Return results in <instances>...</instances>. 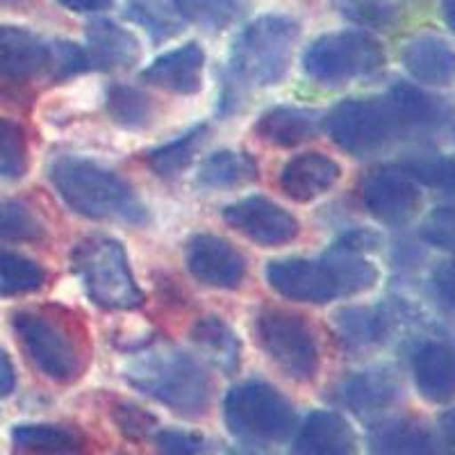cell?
Returning a JSON list of instances; mask_svg holds the SVG:
<instances>
[{
    "label": "cell",
    "mask_w": 455,
    "mask_h": 455,
    "mask_svg": "<svg viewBox=\"0 0 455 455\" xmlns=\"http://www.w3.org/2000/svg\"><path fill=\"white\" fill-rule=\"evenodd\" d=\"M55 192L80 217L96 221L146 223L148 212L135 189L108 166L83 157H57L48 171Z\"/></svg>",
    "instance_id": "1"
},
{
    "label": "cell",
    "mask_w": 455,
    "mask_h": 455,
    "mask_svg": "<svg viewBox=\"0 0 455 455\" xmlns=\"http://www.w3.org/2000/svg\"><path fill=\"white\" fill-rule=\"evenodd\" d=\"M125 380L187 419H198L212 401V380L187 353L162 347L140 353L125 367Z\"/></svg>",
    "instance_id": "2"
},
{
    "label": "cell",
    "mask_w": 455,
    "mask_h": 455,
    "mask_svg": "<svg viewBox=\"0 0 455 455\" xmlns=\"http://www.w3.org/2000/svg\"><path fill=\"white\" fill-rule=\"evenodd\" d=\"M300 26L287 14H264L243 28L230 51V71L249 87H271L287 76Z\"/></svg>",
    "instance_id": "3"
},
{
    "label": "cell",
    "mask_w": 455,
    "mask_h": 455,
    "mask_svg": "<svg viewBox=\"0 0 455 455\" xmlns=\"http://www.w3.org/2000/svg\"><path fill=\"white\" fill-rule=\"evenodd\" d=\"M73 269L89 299L105 310H135L144 303L124 243L109 237H87L73 251Z\"/></svg>",
    "instance_id": "4"
},
{
    "label": "cell",
    "mask_w": 455,
    "mask_h": 455,
    "mask_svg": "<svg viewBox=\"0 0 455 455\" xmlns=\"http://www.w3.org/2000/svg\"><path fill=\"white\" fill-rule=\"evenodd\" d=\"M223 421L235 437L249 444H275L294 433L296 412L274 385L251 380L226 394Z\"/></svg>",
    "instance_id": "5"
},
{
    "label": "cell",
    "mask_w": 455,
    "mask_h": 455,
    "mask_svg": "<svg viewBox=\"0 0 455 455\" xmlns=\"http://www.w3.org/2000/svg\"><path fill=\"white\" fill-rule=\"evenodd\" d=\"M385 51L376 36L363 30H341L321 35L310 44L303 57V68L315 83L344 84L380 71Z\"/></svg>",
    "instance_id": "6"
},
{
    "label": "cell",
    "mask_w": 455,
    "mask_h": 455,
    "mask_svg": "<svg viewBox=\"0 0 455 455\" xmlns=\"http://www.w3.org/2000/svg\"><path fill=\"white\" fill-rule=\"evenodd\" d=\"M12 323L19 341L44 376L64 385L78 380L84 369V355L67 323L36 310L16 312Z\"/></svg>",
    "instance_id": "7"
},
{
    "label": "cell",
    "mask_w": 455,
    "mask_h": 455,
    "mask_svg": "<svg viewBox=\"0 0 455 455\" xmlns=\"http://www.w3.org/2000/svg\"><path fill=\"white\" fill-rule=\"evenodd\" d=\"M258 339L271 363L296 383H307L319 371V344L300 315L267 307L258 316Z\"/></svg>",
    "instance_id": "8"
},
{
    "label": "cell",
    "mask_w": 455,
    "mask_h": 455,
    "mask_svg": "<svg viewBox=\"0 0 455 455\" xmlns=\"http://www.w3.org/2000/svg\"><path fill=\"white\" fill-rule=\"evenodd\" d=\"M331 140L355 157L373 156L396 132L398 121L387 99H348L326 116Z\"/></svg>",
    "instance_id": "9"
},
{
    "label": "cell",
    "mask_w": 455,
    "mask_h": 455,
    "mask_svg": "<svg viewBox=\"0 0 455 455\" xmlns=\"http://www.w3.org/2000/svg\"><path fill=\"white\" fill-rule=\"evenodd\" d=\"M57 39H46L21 26H0V80L30 84L55 83Z\"/></svg>",
    "instance_id": "10"
},
{
    "label": "cell",
    "mask_w": 455,
    "mask_h": 455,
    "mask_svg": "<svg viewBox=\"0 0 455 455\" xmlns=\"http://www.w3.org/2000/svg\"><path fill=\"white\" fill-rule=\"evenodd\" d=\"M223 221L259 246H284L299 235V221L264 196H249L223 210Z\"/></svg>",
    "instance_id": "11"
},
{
    "label": "cell",
    "mask_w": 455,
    "mask_h": 455,
    "mask_svg": "<svg viewBox=\"0 0 455 455\" xmlns=\"http://www.w3.org/2000/svg\"><path fill=\"white\" fill-rule=\"evenodd\" d=\"M187 269L198 283L235 290L246 275V259L233 243L217 235H196L187 243Z\"/></svg>",
    "instance_id": "12"
},
{
    "label": "cell",
    "mask_w": 455,
    "mask_h": 455,
    "mask_svg": "<svg viewBox=\"0 0 455 455\" xmlns=\"http://www.w3.org/2000/svg\"><path fill=\"white\" fill-rule=\"evenodd\" d=\"M363 201L383 223H405L419 207V189L403 169H376L363 182Z\"/></svg>",
    "instance_id": "13"
},
{
    "label": "cell",
    "mask_w": 455,
    "mask_h": 455,
    "mask_svg": "<svg viewBox=\"0 0 455 455\" xmlns=\"http://www.w3.org/2000/svg\"><path fill=\"white\" fill-rule=\"evenodd\" d=\"M267 280L280 296L290 300H303V303H331L339 296L337 284L328 271L326 262L319 259L287 258L275 259L267 269Z\"/></svg>",
    "instance_id": "14"
},
{
    "label": "cell",
    "mask_w": 455,
    "mask_h": 455,
    "mask_svg": "<svg viewBox=\"0 0 455 455\" xmlns=\"http://www.w3.org/2000/svg\"><path fill=\"white\" fill-rule=\"evenodd\" d=\"M203 68L205 52L196 42H189L153 60V64L141 73V78L164 92L192 96L203 87Z\"/></svg>",
    "instance_id": "15"
},
{
    "label": "cell",
    "mask_w": 455,
    "mask_h": 455,
    "mask_svg": "<svg viewBox=\"0 0 455 455\" xmlns=\"http://www.w3.org/2000/svg\"><path fill=\"white\" fill-rule=\"evenodd\" d=\"M291 455H355V433L339 412L316 410L296 433Z\"/></svg>",
    "instance_id": "16"
},
{
    "label": "cell",
    "mask_w": 455,
    "mask_h": 455,
    "mask_svg": "<svg viewBox=\"0 0 455 455\" xmlns=\"http://www.w3.org/2000/svg\"><path fill=\"white\" fill-rule=\"evenodd\" d=\"M84 39H87L84 52H87L92 68L116 71V68H130L132 64L140 62V39L109 19H99V21L89 23Z\"/></svg>",
    "instance_id": "17"
},
{
    "label": "cell",
    "mask_w": 455,
    "mask_h": 455,
    "mask_svg": "<svg viewBox=\"0 0 455 455\" xmlns=\"http://www.w3.org/2000/svg\"><path fill=\"white\" fill-rule=\"evenodd\" d=\"M341 169L332 157L323 153H303L284 164L280 171V189L291 201L310 203L323 194L339 180Z\"/></svg>",
    "instance_id": "18"
},
{
    "label": "cell",
    "mask_w": 455,
    "mask_h": 455,
    "mask_svg": "<svg viewBox=\"0 0 455 455\" xmlns=\"http://www.w3.org/2000/svg\"><path fill=\"white\" fill-rule=\"evenodd\" d=\"M326 124V116L319 109L312 108H291L280 105L262 114L255 124V132L269 144L280 148H291L306 141L315 140Z\"/></svg>",
    "instance_id": "19"
},
{
    "label": "cell",
    "mask_w": 455,
    "mask_h": 455,
    "mask_svg": "<svg viewBox=\"0 0 455 455\" xmlns=\"http://www.w3.org/2000/svg\"><path fill=\"white\" fill-rule=\"evenodd\" d=\"M371 455H451L426 426L410 419H389L369 433Z\"/></svg>",
    "instance_id": "20"
},
{
    "label": "cell",
    "mask_w": 455,
    "mask_h": 455,
    "mask_svg": "<svg viewBox=\"0 0 455 455\" xmlns=\"http://www.w3.org/2000/svg\"><path fill=\"white\" fill-rule=\"evenodd\" d=\"M398 394H401V385L392 369L376 367L344 380L339 387V403L347 405L355 414L367 417V414L389 408Z\"/></svg>",
    "instance_id": "21"
},
{
    "label": "cell",
    "mask_w": 455,
    "mask_h": 455,
    "mask_svg": "<svg viewBox=\"0 0 455 455\" xmlns=\"http://www.w3.org/2000/svg\"><path fill=\"white\" fill-rule=\"evenodd\" d=\"M14 455H87L89 442L78 428L62 424H19L12 430Z\"/></svg>",
    "instance_id": "22"
},
{
    "label": "cell",
    "mask_w": 455,
    "mask_h": 455,
    "mask_svg": "<svg viewBox=\"0 0 455 455\" xmlns=\"http://www.w3.org/2000/svg\"><path fill=\"white\" fill-rule=\"evenodd\" d=\"M414 380L430 403H449L455 398V348L446 344H424L414 353Z\"/></svg>",
    "instance_id": "23"
},
{
    "label": "cell",
    "mask_w": 455,
    "mask_h": 455,
    "mask_svg": "<svg viewBox=\"0 0 455 455\" xmlns=\"http://www.w3.org/2000/svg\"><path fill=\"white\" fill-rule=\"evenodd\" d=\"M410 76L426 84H451L455 80V48L437 35L410 39L403 51Z\"/></svg>",
    "instance_id": "24"
},
{
    "label": "cell",
    "mask_w": 455,
    "mask_h": 455,
    "mask_svg": "<svg viewBox=\"0 0 455 455\" xmlns=\"http://www.w3.org/2000/svg\"><path fill=\"white\" fill-rule=\"evenodd\" d=\"M192 341L223 373H235L242 360V344L235 331L219 316H203L194 323Z\"/></svg>",
    "instance_id": "25"
},
{
    "label": "cell",
    "mask_w": 455,
    "mask_h": 455,
    "mask_svg": "<svg viewBox=\"0 0 455 455\" xmlns=\"http://www.w3.org/2000/svg\"><path fill=\"white\" fill-rule=\"evenodd\" d=\"M323 262L335 280L339 296L363 294V291L371 290L378 280L376 267L364 259L360 251L347 249L341 243H337L335 249L323 255Z\"/></svg>",
    "instance_id": "26"
},
{
    "label": "cell",
    "mask_w": 455,
    "mask_h": 455,
    "mask_svg": "<svg viewBox=\"0 0 455 455\" xmlns=\"http://www.w3.org/2000/svg\"><path fill=\"white\" fill-rule=\"evenodd\" d=\"M258 166L253 157L235 150H217L198 169V182L207 189H233L255 180Z\"/></svg>",
    "instance_id": "27"
},
{
    "label": "cell",
    "mask_w": 455,
    "mask_h": 455,
    "mask_svg": "<svg viewBox=\"0 0 455 455\" xmlns=\"http://www.w3.org/2000/svg\"><path fill=\"white\" fill-rule=\"evenodd\" d=\"M207 132H210V128L205 124H201L189 130V132H185L182 137H178V140L169 141V144L160 146L156 150H150L148 157H146L150 171L162 178L178 176L180 171H185L187 166L192 164L194 156L198 153L203 141L207 140Z\"/></svg>",
    "instance_id": "28"
},
{
    "label": "cell",
    "mask_w": 455,
    "mask_h": 455,
    "mask_svg": "<svg viewBox=\"0 0 455 455\" xmlns=\"http://www.w3.org/2000/svg\"><path fill=\"white\" fill-rule=\"evenodd\" d=\"M171 7L187 23L205 30H226L243 14L242 0H171Z\"/></svg>",
    "instance_id": "29"
},
{
    "label": "cell",
    "mask_w": 455,
    "mask_h": 455,
    "mask_svg": "<svg viewBox=\"0 0 455 455\" xmlns=\"http://www.w3.org/2000/svg\"><path fill=\"white\" fill-rule=\"evenodd\" d=\"M46 274L35 259L10 249H0V291L5 296L32 294L42 290Z\"/></svg>",
    "instance_id": "30"
},
{
    "label": "cell",
    "mask_w": 455,
    "mask_h": 455,
    "mask_svg": "<svg viewBox=\"0 0 455 455\" xmlns=\"http://www.w3.org/2000/svg\"><path fill=\"white\" fill-rule=\"evenodd\" d=\"M46 226L28 203L0 198V242H42Z\"/></svg>",
    "instance_id": "31"
},
{
    "label": "cell",
    "mask_w": 455,
    "mask_h": 455,
    "mask_svg": "<svg viewBox=\"0 0 455 455\" xmlns=\"http://www.w3.org/2000/svg\"><path fill=\"white\" fill-rule=\"evenodd\" d=\"M108 112L124 128H144L153 119V103L140 89L114 84L108 92Z\"/></svg>",
    "instance_id": "32"
},
{
    "label": "cell",
    "mask_w": 455,
    "mask_h": 455,
    "mask_svg": "<svg viewBox=\"0 0 455 455\" xmlns=\"http://www.w3.org/2000/svg\"><path fill=\"white\" fill-rule=\"evenodd\" d=\"M128 16L148 32L153 42H166L180 32L171 0H128Z\"/></svg>",
    "instance_id": "33"
},
{
    "label": "cell",
    "mask_w": 455,
    "mask_h": 455,
    "mask_svg": "<svg viewBox=\"0 0 455 455\" xmlns=\"http://www.w3.org/2000/svg\"><path fill=\"white\" fill-rule=\"evenodd\" d=\"M26 130L12 119L0 116V182L21 180L28 171Z\"/></svg>",
    "instance_id": "34"
},
{
    "label": "cell",
    "mask_w": 455,
    "mask_h": 455,
    "mask_svg": "<svg viewBox=\"0 0 455 455\" xmlns=\"http://www.w3.org/2000/svg\"><path fill=\"white\" fill-rule=\"evenodd\" d=\"M337 335L348 347H369L385 332V319L367 307H347L335 315Z\"/></svg>",
    "instance_id": "35"
},
{
    "label": "cell",
    "mask_w": 455,
    "mask_h": 455,
    "mask_svg": "<svg viewBox=\"0 0 455 455\" xmlns=\"http://www.w3.org/2000/svg\"><path fill=\"white\" fill-rule=\"evenodd\" d=\"M109 414H112L116 430L132 442H144L146 437H150L157 430L156 414H150L148 410L140 408L137 403H128V401L114 403Z\"/></svg>",
    "instance_id": "36"
},
{
    "label": "cell",
    "mask_w": 455,
    "mask_h": 455,
    "mask_svg": "<svg viewBox=\"0 0 455 455\" xmlns=\"http://www.w3.org/2000/svg\"><path fill=\"white\" fill-rule=\"evenodd\" d=\"M337 7L357 26L385 28L396 19L392 0H337Z\"/></svg>",
    "instance_id": "37"
},
{
    "label": "cell",
    "mask_w": 455,
    "mask_h": 455,
    "mask_svg": "<svg viewBox=\"0 0 455 455\" xmlns=\"http://www.w3.org/2000/svg\"><path fill=\"white\" fill-rule=\"evenodd\" d=\"M405 173L435 189H455V160L451 157H419L405 164Z\"/></svg>",
    "instance_id": "38"
},
{
    "label": "cell",
    "mask_w": 455,
    "mask_h": 455,
    "mask_svg": "<svg viewBox=\"0 0 455 455\" xmlns=\"http://www.w3.org/2000/svg\"><path fill=\"white\" fill-rule=\"evenodd\" d=\"M156 449L160 455H205L210 444L198 433L166 428L156 433Z\"/></svg>",
    "instance_id": "39"
},
{
    "label": "cell",
    "mask_w": 455,
    "mask_h": 455,
    "mask_svg": "<svg viewBox=\"0 0 455 455\" xmlns=\"http://www.w3.org/2000/svg\"><path fill=\"white\" fill-rule=\"evenodd\" d=\"M421 237L437 249L455 251V210L453 207H440L426 219L421 228Z\"/></svg>",
    "instance_id": "40"
},
{
    "label": "cell",
    "mask_w": 455,
    "mask_h": 455,
    "mask_svg": "<svg viewBox=\"0 0 455 455\" xmlns=\"http://www.w3.org/2000/svg\"><path fill=\"white\" fill-rule=\"evenodd\" d=\"M435 284L440 294L455 306V264H444L435 274Z\"/></svg>",
    "instance_id": "41"
},
{
    "label": "cell",
    "mask_w": 455,
    "mask_h": 455,
    "mask_svg": "<svg viewBox=\"0 0 455 455\" xmlns=\"http://www.w3.org/2000/svg\"><path fill=\"white\" fill-rule=\"evenodd\" d=\"M60 5L76 14H92V12H105L114 5V0H57Z\"/></svg>",
    "instance_id": "42"
},
{
    "label": "cell",
    "mask_w": 455,
    "mask_h": 455,
    "mask_svg": "<svg viewBox=\"0 0 455 455\" xmlns=\"http://www.w3.org/2000/svg\"><path fill=\"white\" fill-rule=\"evenodd\" d=\"M16 387V371L10 355L0 348V396H10Z\"/></svg>",
    "instance_id": "43"
},
{
    "label": "cell",
    "mask_w": 455,
    "mask_h": 455,
    "mask_svg": "<svg viewBox=\"0 0 455 455\" xmlns=\"http://www.w3.org/2000/svg\"><path fill=\"white\" fill-rule=\"evenodd\" d=\"M442 426H444L446 435H449L451 442L455 444V410H451V412H446L444 417H442Z\"/></svg>",
    "instance_id": "44"
},
{
    "label": "cell",
    "mask_w": 455,
    "mask_h": 455,
    "mask_svg": "<svg viewBox=\"0 0 455 455\" xmlns=\"http://www.w3.org/2000/svg\"><path fill=\"white\" fill-rule=\"evenodd\" d=\"M444 19L451 30L455 32V0H444Z\"/></svg>",
    "instance_id": "45"
},
{
    "label": "cell",
    "mask_w": 455,
    "mask_h": 455,
    "mask_svg": "<svg viewBox=\"0 0 455 455\" xmlns=\"http://www.w3.org/2000/svg\"><path fill=\"white\" fill-rule=\"evenodd\" d=\"M26 0H0V7H19L23 5Z\"/></svg>",
    "instance_id": "46"
},
{
    "label": "cell",
    "mask_w": 455,
    "mask_h": 455,
    "mask_svg": "<svg viewBox=\"0 0 455 455\" xmlns=\"http://www.w3.org/2000/svg\"><path fill=\"white\" fill-rule=\"evenodd\" d=\"M5 96H7V92H5V87H3V84H0V100H3V99H5Z\"/></svg>",
    "instance_id": "47"
}]
</instances>
